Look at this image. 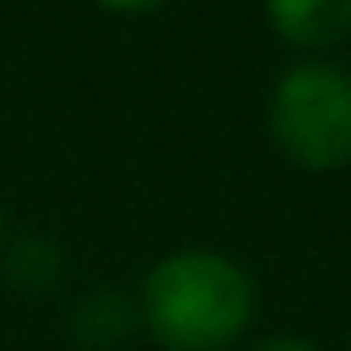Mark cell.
Wrapping results in <instances>:
<instances>
[{"mask_svg": "<svg viewBox=\"0 0 351 351\" xmlns=\"http://www.w3.org/2000/svg\"><path fill=\"white\" fill-rule=\"evenodd\" d=\"M255 313L250 274L217 250H178L159 260L140 293L145 327L173 351H221Z\"/></svg>", "mask_w": 351, "mask_h": 351, "instance_id": "6da1fadb", "label": "cell"}, {"mask_svg": "<svg viewBox=\"0 0 351 351\" xmlns=\"http://www.w3.org/2000/svg\"><path fill=\"white\" fill-rule=\"evenodd\" d=\"M269 135L298 169H341L351 159V77L332 63L284 73L269 92Z\"/></svg>", "mask_w": 351, "mask_h": 351, "instance_id": "7a4b0ae2", "label": "cell"}, {"mask_svg": "<svg viewBox=\"0 0 351 351\" xmlns=\"http://www.w3.org/2000/svg\"><path fill=\"white\" fill-rule=\"evenodd\" d=\"M265 20L298 49H327L351 29V0H274Z\"/></svg>", "mask_w": 351, "mask_h": 351, "instance_id": "3957f363", "label": "cell"}, {"mask_svg": "<svg viewBox=\"0 0 351 351\" xmlns=\"http://www.w3.org/2000/svg\"><path fill=\"white\" fill-rule=\"evenodd\" d=\"M125 332H130V303L121 293H111V289H97L73 308V337L82 346H92V351L116 346Z\"/></svg>", "mask_w": 351, "mask_h": 351, "instance_id": "277c9868", "label": "cell"}, {"mask_svg": "<svg viewBox=\"0 0 351 351\" xmlns=\"http://www.w3.org/2000/svg\"><path fill=\"white\" fill-rule=\"evenodd\" d=\"M58 250L49 245V241H39V236H29V241H20L15 250H10V279L15 284H25V289H49L53 279H58Z\"/></svg>", "mask_w": 351, "mask_h": 351, "instance_id": "5b68a950", "label": "cell"}, {"mask_svg": "<svg viewBox=\"0 0 351 351\" xmlns=\"http://www.w3.org/2000/svg\"><path fill=\"white\" fill-rule=\"evenodd\" d=\"M255 351H317V346L303 341V337H274V341H260Z\"/></svg>", "mask_w": 351, "mask_h": 351, "instance_id": "8992f818", "label": "cell"}, {"mask_svg": "<svg viewBox=\"0 0 351 351\" xmlns=\"http://www.w3.org/2000/svg\"><path fill=\"white\" fill-rule=\"evenodd\" d=\"M0 226H5V217H0Z\"/></svg>", "mask_w": 351, "mask_h": 351, "instance_id": "52a82bcc", "label": "cell"}]
</instances>
